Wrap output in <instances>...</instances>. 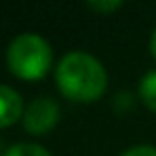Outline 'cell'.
<instances>
[{"mask_svg": "<svg viewBox=\"0 0 156 156\" xmlns=\"http://www.w3.org/2000/svg\"><path fill=\"white\" fill-rule=\"evenodd\" d=\"M56 83L69 101L94 103L107 90V71L92 54L71 51L56 69Z\"/></svg>", "mask_w": 156, "mask_h": 156, "instance_id": "6da1fadb", "label": "cell"}, {"mask_svg": "<svg viewBox=\"0 0 156 156\" xmlns=\"http://www.w3.org/2000/svg\"><path fill=\"white\" fill-rule=\"evenodd\" d=\"M7 66L20 79H41L51 66V45L37 32L17 34L7 47Z\"/></svg>", "mask_w": 156, "mask_h": 156, "instance_id": "7a4b0ae2", "label": "cell"}, {"mask_svg": "<svg viewBox=\"0 0 156 156\" xmlns=\"http://www.w3.org/2000/svg\"><path fill=\"white\" fill-rule=\"evenodd\" d=\"M24 128L32 135H45L49 133L58 120H60V105L49 98V96H39L34 98L26 111H24Z\"/></svg>", "mask_w": 156, "mask_h": 156, "instance_id": "3957f363", "label": "cell"}, {"mask_svg": "<svg viewBox=\"0 0 156 156\" xmlns=\"http://www.w3.org/2000/svg\"><path fill=\"white\" fill-rule=\"evenodd\" d=\"M24 101L22 96L5 86V83H0V128H7L11 124H15L20 118H24Z\"/></svg>", "mask_w": 156, "mask_h": 156, "instance_id": "277c9868", "label": "cell"}, {"mask_svg": "<svg viewBox=\"0 0 156 156\" xmlns=\"http://www.w3.org/2000/svg\"><path fill=\"white\" fill-rule=\"evenodd\" d=\"M139 96L147 109L156 111V71H150L143 75V79L139 83Z\"/></svg>", "mask_w": 156, "mask_h": 156, "instance_id": "5b68a950", "label": "cell"}, {"mask_svg": "<svg viewBox=\"0 0 156 156\" xmlns=\"http://www.w3.org/2000/svg\"><path fill=\"white\" fill-rule=\"evenodd\" d=\"M5 156H51L47 147L39 143H15L7 150Z\"/></svg>", "mask_w": 156, "mask_h": 156, "instance_id": "8992f818", "label": "cell"}, {"mask_svg": "<svg viewBox=\"0 0 156 156\" xmlns=\"http://www.w3.org/2000/svg\"><path fill=\"white\" fill-rule=\"evenodd\" d=\"M88 7L92 9V11H96V13H111V11H118L120 7H122V2L120 0H101V2H96V0H92V2H88Z\"/></svg>", "mask_w": 156, "mask_h": 156, "instance_id": "52a82bcc", "label": "cell"}, {"mask_svg": "<svg viewBox=\"0 0 156 156\" xmlns=\"http://www.w3.org/2000/svg\"><path fill=\"white\" fill-rule=\"evenodd\" d=\"M122 156H156V147L154 145H135V147H128Z\"/></svg>", "mask_w": 156, "mask_h": 156, "instance_id": "ba28073f", "label": "cell"}, {"mask_svg": "<svg viewBox=\"0 0 156 156\" xmlns=\"http://www.w3.org/2000/svg\"><path fill=\"white\" fill-rule=\"evenodd\" d=\"M150 54L156 58V30L152 32V39H150Z\"/></svg>", "mask_w": 156, "mask_h": 156, "instance_id": "9c48e42d", "label": "cell"}, {"mask_svg": "<svg viewBox=\"0 0 156 156\" xmlns=\"http://www.w3.org/2000/svg\"><path fill=\"white\" fill-rule=\"evenodd\" d=\"M5 154H7V150L2 147V143H0V156H5Z\"/></svg>", "mask_w": 156, "mask_h": 156, "instance_id": "30bf717a", "label": "cell"}]
</instances>
